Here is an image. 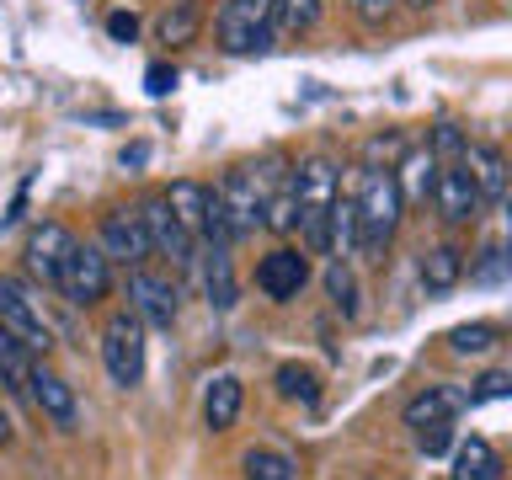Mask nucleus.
I'll use <instances>...</instances> for the list:
<instances>
[{
	"instance_id": "obj_13",
	"label": "nucleus",
	"mask_w": 512,
	"mask_h": 480,
	"mask_svg": "<svg viewBox=\"0 0 512 480\" xmlns=\"http://www.w3.org/2000/svg\"><path fill=\"white\" fill-rule=\"evenodd\" d=\"M70 251H75V235L64 230V224H38V230L27 235V267L38 272L43 283H54L59 288V278H64V262H70Z\"/></svg>"
},
{
	"instance_id": "obj_20",
	"label": "nucleus",
	"mask_w": 512,
	"mask_h": 480,
	"mask_svg": "<svg viewBox=\"0 0 512 480\" xmlns=\"http://www.w3.org/2000/svg\"><path fill=\"white\" fill-rule=\"evenodd\" d=\"M203 288L214 310L235 304V272H230V246H208V267H203Z\"/></svg>"
},
{
	"instance_id": "obj_31",
	"label": "nucleus",
	"mask_w": 512,
	"mask_h": 480,
	"mask_svg": "<svg viewBox=\"0 0 512 480\" xmlns=\"http://www.w3.org/2000/svg\"><path fill=\"white\" fill-rule=\"evenodd\" d=\"M411 438H416V448H422V454H443V448H448V438H454V422L422 427V432H411Z\"/></svg>"
},
{
	"instance_id": "obj_6",
	"label": "nucleus",
	"mask_w": 512,
	"mask_h": 480,
	"mask_svg": "<svg viewBox=\"0 0 512 480\" xmlns=\"http://www.w3.org/2000/svg\"><path fill=\"white\" fill-rule=\"evenodd\" d=\"M0 326H6L27 352H48V342H54V336H48V320H43V304L16 278H0Z\"/></svg>"
},
{
	"instance_id": "obj_19",
	"label": "nucleus",
	"mask_w": 512,
	"mask_h": 480,
	"mask_svg": "<svg viewBox=\"0 0 512 480\" xmlns=\"http://www.w3.org/2000/svg\"><path fill=\"white\" fill-rule=\"evenodd\" d=\"M171 208H176V219L187 224L192 235H203V224H208V198H214V187H203V182H171Z\"/></svg>"
},
{
	"instance_id": "obj_21",
	"label": "nucleus",
	"mask_w": 512,
	"mask_h": 480,
	"mask_svg": "<svg viewBox=\"0 0 512 480\" xmlns=\"http://www.w3.org/2000/svg\"><path fill=\"white\" fill-rule=\"evenodd\" d=\"M438 171L443 166H438V155H432V150L427 155H406V160H400V171H395L400 176V192L416 198V203H427L432 187H438Z\"/></svg>"
},
{
	"instance_id": "obj_24",
	"label": "nucleus",
	"mask_w": 512,
	"mask_h": 480,
	"mask_svg": "<svg viewBox=\"0 0 512 480\" xmlns=\"http://www.w3.org/2000/svg\"><path fill=\"white\" fill-rule=\"evenodd\" d=\"M331 251L336 256L358 251V203L352 198H336V208H331Z\"/></svg>"
},
{
	"instance_id": "obj_25",
	"label": "nucleus",
	"mask_w": 512,
	"mask_h": 480,
	"mask_svg": "<svg viewBox=\"0 0 512 480\" xmlns=\"http://www.w3.org/2000/svg\"><path fill=\"white\" fill-rule=\"evenodd\" d=\"M496 342H502V331H496L491 320H475V326H459V331H448V347H454L459 358H480V352H491Z\"/></svg>"
},
{
	"instance_id": "obj_7",
	"label": "nucleus",
	"mask_w": 512,
	"mask_h": 480,
	"mask_svg": "<svg viewBox=\"0 0 512 480\" xmlns=\"http://www.w3.org/2000/svg\"><path fill=\"white\" fill-rule=\"evenodd\" d=\"M112 262H123V267H139L144 256L155 251V240L150 230H144V214L139 208H112V214L102 219V240H96Z\"/></svg>"
},
{
	"instance_id": "obj_22",
	"label": "nucleus",
	"mask_w": 512,
	"mask_h": 480,
	"mask_svg": "<svg viewBox=\"0 0 512 480\" xmlns=\"http://www.w3.org/2000/svg\"><path fill=\"white\" fill-rule=\"evenodd\" d=\"M198 22H203V6L198 0H176V6L160 16V43H171V48H182L198 38Z\"/></svg>"
},
{
	"instance_id": "obj_36",
	"label": "nucleus",
	"mask_w": 512,
	"mask_h": 480,
	"mask_svg": "<svg viewBox=\"0 0 512 480\" xmlns=\"http://www.w3.org/2000/svg\"><path fill=\"white\" fill-rule=\"evenodd\" d=\"M502 240L512 246V198H502Z\"/></svg>"
},
{
	"instance_id": "obj_35",
	"label": "nucleus",
	"mask_w": 512,
	"mask_h": 480,
	"mask_svg": "<svg viewBox=\"0 0 512 480\" xmlns=\"http://www.w3.org/2000/svg\"><path fill=\"white\" fill-rule=\"evenodd\" d=\"M144 160H150V150H144V144H134V150H123V166H144Z\"/></svg>"
},
{
	"instance_id": "obj_32",
	"label": "nucleus",
	"mask_w": 512,
	"mask_h": 480,
	"mask_svg": "<svg viewBox=\"0 0 512 480\" xmlns=\"http://www.w3.org/2000/svg\"><path fill=\"white\" fill-rule=\"evenodd\" d=\"M144 91H150V96L176 91V70H171V64H150V70H144Z\"/></svg>"
},
{
	"instance_id": "obj_8",
	"label": "nucleus",
	"mask_w": 512,
	"mask_h": 480,
	"mask_svg": "<svg viewBox=\"0 0 512 480\" xmlns=\"http://www.w3.org/2000/svg\"><path fill=\"white\" fill-rule=\"evenodd\" d=\"M128 310H139L144 326L171 331L176 326V283L160 278V272L134 267V272H128Z\"/></svg>"
},
{
	"instance_id": "obj_14",
	"label": "nucleus",
	"mask_w": 512,
	"mask_h": 480,
	"mask_svg": "<svg viewBox=\"0 0 512 480\" xmlns=\"http://www.w3.org/2000/svg\"><path fill=\"white\" fill-rule=\"evenodd\" d=\"M470 406V395L454 390V384H427L422 395L406 400V427L422 432V427H438V422H454V416Z\"/></svg>"
},
{
	"instance_id": "obj_1",
	"label": "nucleus",
	"mask_w": 512,
	"mask_h": 480,
	"mask_svg": "<svg viewBox=\"0 0 512 480\" xmlns=\"http://www.w3.org/2000/svg\"><path fill=\"white\" fill-rule=\"evenodd\" d=\"M358 251L363 256H384V246L395 240L400 208H406V192H400V176L390 166H368L358 176Z\"/></svg>"
},
{
	"instance_id": "obj_33",
	"label": "nucleus",
	"mask_w": 512,
	"mask_h": 480,
	"mask_svg": "<svg viewBox=\"0 0 512 480\" xmlns=\"http://www.w3.org/2000/svg\"><path fill=\"white\" fill-rule=\"evenodd\" d=\"M107 32H112V38H118V43H134L139 22H134V16H128V11H112V16H107Z\"/></svg>"
},
{
	"instance_id": "obj_26",
	"label": "nucleus",
	"mask_w": 512,
	"mask_h": 480,
	"mask_svg": "<svg viewBox=\"0 0 512 480\" xmlns=\"http://www.w3.org/2000/svg\"><path fill=\"white\" fill-rule=\"evenodd\" d=\"M246 480H299V470H294V459H288V454L251 448V454H246Z\"/></svg>"
},
{
	"instance_id": "obj_29",
	"label": "nucleus",
	"mask_w": 512,
	"mask_h": 480,
	"mask_svg": "<svg viewBox=\"0 0 512 480\" xmlns=\"http://www.w3.org/2000/svg\"><path fill=\"white\" fill-rule=\"evenodd\" d=\"M480 256H486V262L470 267L475 283H496V278H502V272L512 267V246H507V240H502V246H491V251H480Z\"/></svg>"
},
{
	"instance_id": "obj_34",
	"label": "nucleus",
	"mask_w": 512,
	"mask_h": 480,
	"mask_svg": "<svg viewBox=\"0 0 512 480\" xmlns=\"http://www.w3.org/2000/svg\"><path fill=\"white\" fill-rule=\"evenodd\" d=\"M352 11H358L363 22H384V16H390V0H352Z\"/></svg>"
},
{
	"instance_id": "obj_5",
	"label": "nucleus",
	"mask_w": 512,
	"mask_h": 480,
	"mask_svg": "<svg viewBox=\"0 0 512 480\" xmlns=\"http://www.w3.org/2000/svg\"><path fill=\"white\" fill-rule=\"evenodd\" d=\"M112 288V256L102 246H80L70 251V262H64V278H59V294L80 304V310H91V304H102Z\"/></svg>"
},
{
	"instance_id": "obj_16",
	"label": "nucleus",
	"mask_w": 512,
	"mask_h": 480,
	"mask_svg": "<svg viewBox=\"0 0 512 480\" xmlns=\"http://www.w3.org/2000/svg\"><path fill=\"white\" fill-rule=\"evenodd\" d=\"M459 160H464V171L475 176L480 198H507V160H502V150H491V144H470Z\"/></svg>"
},
{
	"instance_id": "obj_37",
	"label": "nucleus",
	"mask_w": 512,
	"mask_h": 480,
	"mask_svg": "<svg viewBox=\"0 0 512 480\" xmlns=\"http://www.w3.org/2000/svg\"><path fill=\"white\" fill-rule=\"evenodd\" d=\"M406 6H416V11H427V6H432V0H406Z\"/></svg>"
},
{
	"instance_id": "obj_17",
	"label": "nucleus",
	"mask_w": 512,
	"mask_h": 480,
	"mask_svg": "<svg viewBox=\"0 0 512 480\" xmlns=\"http://www.w3.org/2000/svg\"><path fill=\"white\" fill-rule=\"evenodd\" d=\"M464 278V251L459 246H432L422 256V288L427 294H448Z\"/></svg>"
},
{
	"instance_id": "obj_2",
	"label": "nucleus",
	"mask_w": 512,
	"mask_h": 480,
	"mask_svg": "<svg viewBox=\"0 0 512 480\" xmlns=\"http://www.w3.org/2000/svg\"><path fill=\"white\" fill-rule=\"evenodd\" d=\"M294 187H299V235H304V251H331V208H336V171L326 155L304 160L294 171Z\"/></svg>"
},
{
	"instance_id": "obj_3",
	"label": "nucleus",
	"mask_w": 512,
	"mask_h": 480,
	"mask_svg": "<svg viewBox=\"0 0 512 480\" xmlns=\"http://www.w3.org/2000/svg\"><path fill=\"white\" fill-rule=\"evenodd\" d=\"M278 38V0H230L219 11V48L235 59L267 54Z\"/></svg>"
},
{
	"instance_id": "obj_30",
	"label": "nucleus",
	"mask_w": 512,
	"mask_h": 480,
	"mask_svg": "<svg viewBox=\"0 0 512 480\" xmlns=\"http://www.w3.org/2000/svg\"><path fill=\"white\" fill-rule=\"evenodd\" d=\"M512 395V374H486L470 390V406H480V400H507Z\"/></svg>"
},
{
	"instance_id": "obj_18",
	"label": "nucleus",
	"mask_w": 512,
	"mask_h": 480,
	"mask_svg": "<svg viewBox=\"0 0 512 480\" xmlns=\"http://www.w3.org/2000/svg\"><path fill=\"white\" fill-rule=\"evenodd\" d=\"M454 480H502V459H496V448H491L486 438L459 443V454H454Z\"/></svg>"
},
{
	"instance_id": "obj_28",
	"label": "nucleus",
	"mask_w": 512,
	"mask_h": 480,
	"mask_svg": "<svg viewBox=\"0 0 512 480\" xmlns=\"http://www.w3.org/2000/svg\"><path fill=\"white\" fill-rule=\"evenodd\" d=\"M326 288H331L336 310H342V315H358V283H352V272H347V256H336V262H331Z\"/></svg>"
},
{
	"instance_id": "obj_15",
	"label": "nucleus",
	"mask_w": 512,
	"mask_h": 480,
	"mask_svg": "<svg viewBox=\"0 0 512 480\" xmlns=\"http://www.w3.org/2000/svg\"><path fill=\"white\" fill-rule=\"evenodd\" d=\"M240 400H246V384H240L235 374H214L203 390V422L214 432H230L235 416H240Z\"/></svg>"
},
{
	"instance_id": "obj_11",
	"label": "nucleus",
	"mask_w": 512,
	"mask_h": 480,
	"mask_svg": "<svg viewBox=\"0 0 512 480\" xmlns=\"http://www.w3.org/2000/svg\"><path fill=\"white\" fill-rule=\"evenodd\" d=\"M310 283V251H294V246H278L262 256V267H256V288H262L267 299H299V288Z\"/></svg>"
},
{
	"instance_id": "obj_38",
	"label": "nucleus",
	"mask_w": 512,
	"mask_h": 480,
	"mask_svg": "<svg viewBox=\"0 0 512 480\" xmlns=\"http://www.w3.org/2000/svg\"><path fill=\"white\" fill-rule=\"evenodd\" d=\"M0 390H6V374H0Z\"/></svg>"
},
{
	"instance_id": "obj_4",
	"label": "nucleus",
	"mask_w": 512,
	"mask_h": 480,
	"mask_svg": "<svg viewBox=\"0 0 512 480\" xmlns=\"http://www.w3.org/2000/svg\"><path fill=\"white\" fill-rule=\"evenodd\" d=\"M102 363H107V379L134 390L144 379V320L139 310H118L102 326Z\"/></svg>"
},
{
	"instance_id": "obj_27",
	"label": "nucleus",
	"mask_w": 512,
	"mask_h": 480,
	"mask_svg": "<svg viewBox=\"0 0 512 480\" xmlns=\"http://www.w3.org/2000/svg\"><path fill=\"white\" fill-rule=\"evenodd\" d=\"M315 16H320V0H278V32H283V38L310 32Z\"/></svg>"
},
{
	"instance_id": "obj_9",
	"label": "nucleus",
	"mask_w": 512,
	"mask_h": 480,
	"mask_svg": "<svg viewBox=\"0 0 512 480\" xmlns=\"http://www.w3.org/2000/svg\"><path fill=\"white\" fill-rule=\"evenodd\" d=\"M27 395H32V406H38L59 432H75V422H80V400H75V384H70V379H59L48 363H32Z\"/></svg>"
},
{
	"instance_id": "obj_23",
	"label": "nucleus",
	"mask_w": 512,
	"mask_h": 480,
	"mask_svg": "<svg viewBox=\"0 0 512 480\" xmlns=\"http://www.w3.org/2000/svg\"><path fill=\"white\" fill-rule=\"evenodd\" d=\"M278 395H283V400H304V406H315V400H320V379H315V368H304V363H283V368H278Z\"/></svg>"
},
{
	"instance_id": "obj_12",
	"label": "nucleus",
	"mask_w": 512,
	"mask_h": 480,
	"mask_svg": "<svg viewBox=\"0 0 512 480\" xmlns=\"http://www.w3.org/2000/svg\"><path fill=\"white\" fill-rule=\"evenodd\" d=\"M432 203H438V214L448 224H475L480 219V187H475V176L464 171V160L459 166H443L438 171V187H432Z\"/></svg>"
},
{
	"instance_id": "obj_10",
	"label": "nucleus",
	"mask_w": 512,
	"mask_h": 480,
	"mask_svg": "<svg viewBox=\"0 0 512 480\" xmlns=\"http://www.w3.org/2000/svg\"><path fill=\"white\" fill-rule=\"evenodd\" d=\"M139 214H144V230H150L155 251L166 256V262L187 267V262H192V230H187L182 219H176V208H171V198H166V192H155V198H144V203H139Z\"/></svg>"
}]
</instances>
